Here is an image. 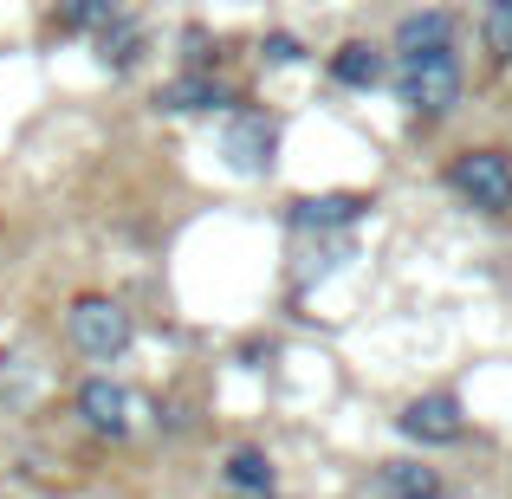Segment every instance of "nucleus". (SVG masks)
Returning <instances> with one entry per match:
<instances>
[{"label":"nucleus","mask_w":512,"mask_h":499,"mask_svg":"<svg viewBox=\"0 0 512 499\" xmlns=\"http://www.w3.org/2000/svg\"><path fill=\"white\" fill-rule=\"evenodd\" d=\"M467 91L461 72V52L441 46V52H415V59H396V98L409 104L415 117H448Z\"/></svg>","instance_id":"f257e3e1"},{"label":"nucleus","mask_w":512,"mask_h":499,"mask_svg":"<svg viewBox=\"0 0 512 499\" xmlns=\"http://www.w3.org/2000/svg\"><path fill=\"white\" fill-rule=\"evenodd\" d=\"M65 337H72V350H85L91 363H111L130 350V312L117 299H98V292H85V299H72V312H65Z\"/></svg>","instance_id":"f03ea898"},{"label":"nucleus","mask_w":512,"mask_h":499,"mask_svg":"<svg viewBox=\"0 0 512 499\" xmlns=\"http://www.w3.org/2000/svg\"><path fill=\"white\" fill-rule=\"evenodd\" d=\"M448 188L480 214H506L512 208V156L506 150H461L448 169Z\"/></svg>","instance_id":"7ed1b4c3"},{"label":"nucleus","mask_w":512,"mask_h":499,"mask_svg":"<svg viewBox=\"0 0 512 499\" xmlns=\"http://www.w3.org/2000/svg\"><path fill=\"white\" fill-rule=\"evenodd\" d=\"M396 422H402V435L422 441V448H448V441L467 435V415H461V402H454L448 389H428V396H415L409 409L396 415Z\"/></svg>","instance_id":"20e7f679"},{"label":"nucleus","mask_w":512,"mask_h":499,"mask_svg":"<svg viewBox=\"0 0 512 499\" xmlns=\"http://www.w3.org/2000/svg\"><path fill=\"white\" fill-rule=\"evenodd\" d=\"M78 415H85L91 435H124V428H130V396H124V383H111V376H91V383H78Z\"/></svg>","instance_id":"39448f33"},{"label":"nucleus","mask_w":512,"mask_h":499,"mask_svg":"<svg viewBox=\"0 0 512 499\" xmlns=\"http://www.w3.org/2000/svg\"><path fill=\"white\" fill-rule=\"evenodd\" d=\"M273 143H279V130H273V117H260V111H240L234 130H227V156H234V169H247V175L273 169Z\"/></svg>","instance_id":"423d86ee"},{"label":"nucleus","mask_w":512,"mask_h":499,"mask_svg":"<svg viewBox=\"0 0 512 499\" xmlns=\"http://www.w3.org/2000/svg\"><path fill=\"white\" fill-rule=\"evenodd\" d=\"M454 46V13L448 7H422V13H402L396 20V52L415 59V52H441Z\"/></svg>","instance_id":"0eeeda50"},{"label":"nucleus","mask_w":512,"mask_h":499,"mask_svg":"<svg viewBox=\"0 0 512 499\" xmlns=\"http://www.w3.org/2000/svg\"><path fill=\"white\" fill-rule=\"evenodd\" d=\"M156 104H163V111H227V104H234V91L221 85V78H208V72H188V78H175V85H163L156 91Z\"/></svg>","instance_id":"6e6552de"},{"label":"nucleus","mask_w":512,"mask_h":499,"mask_svg":"<svg viewBox=\"0 0 512 499\" xmlns=\"http://www.w3.org/2000/svg\"><path fill=\"white\" fill-rule=\"evenodd\" d=\"M383 52L370 46V39H350V46H338L331 52V78L338 85H350V91H370V85H383Z\"/></svg>","instance_id":"1a4fd4ad"},{"label":"nucleus","mask_w":512,"mask_h":499,"mask_svg":"<svg viewBox=\"0 0 512 499\" xmlns=\"http://www.w3.org/2000/svg\"><path fill=\"white\" fill-rule=\"evenodd\" d=\"M363 208H370L363 195H305L292 201V227H350Z\"/></svg>","instance_id":"9d476101"},{"label":"nucleus","mask_w":512,"mask_h":499,"mask_svg":"<svg viewBox=\"0 0 512 499\" xmlns=\"http://www.w3.org/2000/svg\"><path fill=\"white\" fill-rule=\"evenodd\" d=\"M117 13H124V0H59L52 26H59V33H91V39H98Z\"/></svg>","instance_id":"9b49d317"},{"label":"nucleus","mask_w":512,"mask_h":499,"mask_svg":"<svg viewBox=\"0 0 512 499\" xmlns=\"http://www.w3.org/2000/svg\"><path fill=\"white\" fill-rule=\"evenodd\" d=\"M383 493L389 499H441V474L422 461H389L383 467Z\"/></svg>","instance_id":"f8f14e48"},{"label":"nucleus","mask_w":512,"mask_h":499,"mask_svg":"<svg viewBox=\"0 0 512 499\" xmlns=\"http://www.w3.org/2000/svg\"><path fill=\"white\" fill-rule=\"evenodd\" d=\"M221 474H227V493H273V461L260 448H234Z\"/></svg>","instance_id":"ddd939ff"},{"label":"nucleus","mask_w":512,"mask_h":499,"mask_svg":"<svg viewBox=\"0 0 512 499\" xmlns=\"http://www.w3.org/2000/svg\"><path fill=\"white\" fill-rule=\"evenodd\" d=\"M137 52H143V26L130 20V13H117V20L98 33V59L124 72V65H137Z\"/></svg>","instance_id":"4468645a"},{"label":"nucleus","mask_w":512,"mask_h":499,"mask_svg":"<svg viewBox=\"0 0 512 499\" xmlns=\"http://www.w3.org/2000/svg\"><path fill=\"white\" fill-rule=\"evenodd\" d=\"M480 46L493 65H512V0H487L480 7Z\"/></svg>","instance_id":"2eb2a0df"},{"label":"nucleus","mask_w":512,"mask_h":499,"mask_svg":"<svg viewBox=\"0 0 512 499\" xmlns=\"http://www.w3.org/2000/svg\"><path fill=\"white\" fill-rule=\"evenodd\" d=\"M266 59H279V65H286V59H299V39L273 33V39H266Z\"/></svg>","instance_id":"dca6fc26"},{"label":"nucleus","mask_w":512,"mask_h":499,"mask_svg":"<svg viewBox=\"0 0 512 499\" xmlns=\"http://www.w3.org/2000/svg\"><path fill=\"white\" fill-rule=\"evenodd\" d=\"M227 499H273V493H227Z\"/></svg>","instance_id":"f3484780"}]
</instances>
